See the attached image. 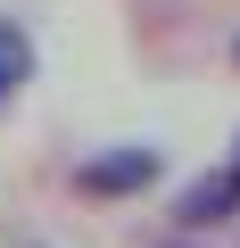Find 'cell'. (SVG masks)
Wrapping results in <instances>:
<instances>
[{
  "label": "cell",
  "instance_id": "1",
  "mask_svg": "<svg viewBox=\"0 0 240 248\" xmlns=\"http://www.w3.org/2000/svg\"><path fill=\"white\" fill-rule=\"evenodd\" d=\"M158 174H166V149L125 141V149H99V157L75 166V199H141Z\"/></svg>",
  "mask_w": 240,
  "mask_h": 248
},
{
  "label": "cell",
  "instance_id": "2",
  "mask_svg": "<svg viewBox=\"0 0 240 248\" xmlns=\"http://www.w3.org/2000/svg\"><path fill=\"white\" fill-rule=\"evenodd\" d=\"M240 215V166L224 157V166H207L199 182H182V199H174V232H215V223H232Z\"/></svg>",
  "mask_w": 240,
  "mask_h": 248
},
{
  "label": "cell",
  "instance_id": "6",
  "mask_svg": "<svg viewBox=\"0 0 240 248\" xmlns=\"http://www.w3.org/2000/svg\"><path fill=\"white\" fill-rule=\"evenodd\" d=\"M232 166H240V141H232Z\"/></svg>",
  "mask_w": 240,
  "mask_h": 248
},
{
  "label": "cell",
  "instance_id": "4",
  "mask_svg": "<svg viewBox=\"0 0 240 248\" xmlns=\"http://www.w3.org/2000/svg\"><path fill=\"white\" fill-rule=\"evenodd\" d=\"M166 248H199V232H174V240H166Z\"/></svg>",
  "mask_w": 240,
  "mask_h": 248
},
{
  "label": "cell",
  "instance_id": "3",
  "mask_svg": "<svg viewBox=\"0 0 240 248\" xmlns=\"http://www.w3.org/2000/svg\"><path fill=\"white\" fill-rule=\"evenodd\" d=\"M25 83H33V33H25V17H0V116L17 108Z\"/></svg>",
  "mask_w": 240,
  "mask_h": 248
},
{
  "label": "cell",
  "instance_id": "5",
  "mask_svg": "<svg viewBox=\"0 0 240 248\" xmlns=\"http://www.w3.org/2000/svg\"><path fill=\"white\" fill-rule=\"evenodd\" d=\"M232 66H240V42H232Z\"/></svg>",
  "mask_w": 240,
  "mask_h": 248
}]
</instances>
